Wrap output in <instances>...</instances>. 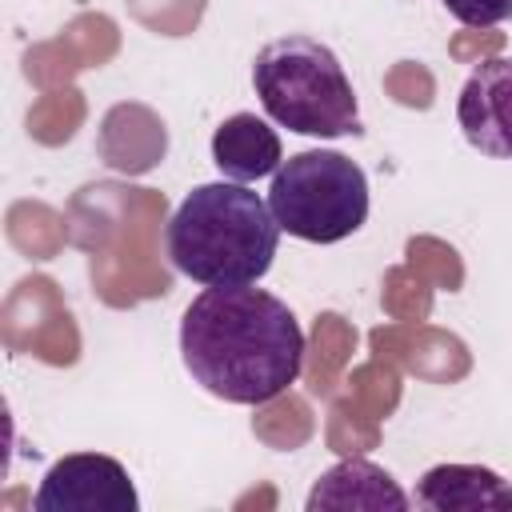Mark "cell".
Listing matches in <instances>:
<instances>
[{"instance_id":"23","label":"cell","mask_w":512,"mask_h":512,"mask_svg":"<svg viewBox=\"0 0 512 512\" xmlns=\"http://www.w3.org/2000/svg\"><path fill=\"white\" fill-rule=\"evenodd\" d=\"M128 16L156 36H192L204 20L208 0H124Z\"/></svg>"},{"instance_id":"6","label":"cell","mask_w":512,"mask_h":512,"mask_svg":"<svg viewBox=\"0 0 512 512\" xmlns=\"http://www.w3.org/2000/svg\"><path fill=\"white\" fill-rule=\"evenodd\" d=\"M4 348L16 356H36L52 368H72L80 360V328L52 276H24L12 284L0 308Z\"/></svg>"},{"instance_id":"3","label":"cell","mask_w":512,"mask_h":512,"mask_svg":"<svg viewBox=\"0 0 512 512\" xmlns=\"http://www.w3.org/2000/svg\"><path fill=\"white\" fill-rule=\"evenodd\" d=\"M280 224L244 184H200L168 220V260L200 284H252L272 268Z\"/></svg>"},{"instance_id":"12","label":"cell","mask_w":512,"mask_h":512,"mask_svg":"<svg viewBox=\"0 0 512 512\" xmlns=\"http://www.w3.org/2000/svg\"><path fill=\"white\" fill-rule=\"evenodd\" d=\"M416 504L432 508V512L512 508V484L480 464H436L420 476Z\"/></svg>"},{"instance_id":"16","label":"cell","mask_w":512,"mask_h":512,"mask_svg":"<svg viewBox=\"0 0 512 512\" xmlns=\"http://www.w3.org/2000/svg\"><path fill=\"white\" fill-rule=\"evenodd\" d=\"M252 432L260 444L276 448V452H292V448H304L316 432V416L308 408L304 396H292V392H280L264 404H256V416H252Z\"/></svg>"},{"instance_id":"27","label":"cell","mask_w":512,"mask_h":512,"mask_svg":"<svg viewBox=\"0 0 512 512\" xmlns=\"http://www.w3.org/2000/svg\"><path fill=\"white\" fill-rule=\"evenodd\" d=\"M444 8L468 28H492L512 16V0H444Z\"/></svg>"},{"instance_id":"2","label":"cell","mask_w":512,"mask_h":512,"mask_svg":"<svg viewBox=\"0 0 512 512\" xmlns=\"http://www.w3.org/2000/svg\"><path fill=\"white\" fill-rule=\"evenodd\" d=\"M168 200L128 180H92L64 208L68 244L88 256L92 292L108 308H136L172 292V268L160 256Z\"/></svg>"},{"instance_id":"17","label":"cell","mask_w":512,"mask_h":512,"mask_svg":"<svg viewBox=\"0 0 512 512\" xmlns=\"http://www.w3.org/2000/svg\"><path fill=\"white\" fill-rule=\"evenodd\" d=\"M84 116H88V100H84V92L80 88H52V92H44L32 108H28V136L36 140V144H44V148H60V144H68L76 132H80V124H84Z\"/></svg>"},{"instance_id":"1","label":"cell","mask_w":512,"mask_h":512,"mask_svg":"<svg viewBox=\"0 0 512 512\" xmlns=\"http://www.w3.org/2000/svg\"><path fill=\"white\" fill-rule=\"evenodd\" d=\"M192 380L228 404H264L304 372V332L292 308L248 284H208L180 320Z\"/></svg>"},{"instance_id":"9","label":"cell","mask_w":512,"mask_h":512,"mask_svg":"<svg viewBox=\"0 0 512 512\" xmlns=\"http://www.w3.org/2000/svg\"><path fill=\"white\" fill-rule=\"evenodd\" d=\"M456 120L476 152L512 160V56L476 64V72L460 88Z\"/></svg>"},{"instance_id":"15","label":"cell","mask_w":512,"mask_h":512,"mask_svg":"<svg viewBox=\"0 0 512 512\" xmlns=\"http://www.w3.org/2000/svg\"><path fill=\"white\" fill-rule=\"evenodd\" d=\"M4 232H8V244L20 256H28V260H52L64 248V240H68L64 216L52 204H44V200H16V204H8Z\"/></svg>"},{"instance_id":"18","label":"cell","mask_w":512,"mask_h":512,"mask_svg":"<svg viewBox=\"0 0 512 512\" xmlns=\"http://www.w3.org/2000/svg\"><path fill=\"white\" fill-rule=\"evenodd\" d=\"M324 440H328V448L336 456H364V452H372L380 444V416H372L352 396H332Z\"/></svg>"},{"instance_id":"20","label":"cell","mask_w":512,"mask_h":512,"mask_svg":"<svg viewBox=\"0 0 512 512\" xmlns=\"http://www.w3.org/2000/svg\"><path fill=\"white\" fill-rule=\"evenodd\" d=\"M380 304H384V312L392 320L420 324V320L432 316V284L412 264H396L380 280Z\"/></svg>"},{"instance_id":"24","label":"cell","mask_w":512,"mask_h":512,"mask_svg":"<svg viewBox=\"0 0 512 512\" xmlns=\"http://www.w3.org/2000/svg\"><path fill=\"white\" fill-rule=\"evenodd\" d=\"M80 68H84V64L76 60V52H72L60 36H56V40H40V44H32V48L24 52V76H28V84H36V88H44V92L68 88Z\"/></svg>"},{"instance_id":"8","label":"cell","mask_w":512,"mask_h":512,"mask_svg":"<svg viewBox=\"0 0 512 512\" xmlns=\"http://www.w3.org/2000/svg\"><path fill=\"white\" fill-rule=\"evenodd\" d=\"M368 348H372V356L392 360L396 368H404V372H412L416 380H428V384H456L472 372L468 344L456 332L424 324V320L420 324L396 320V324L372 328Z\"/></svg>"},{"instance_id":"22","label":"cell","mask_w":512,"mask_h":512,"mask_svg":"<svg viewBox=\"0 0 512 512\" xmlns=\"http://www.w3.org/2000/svg\"><path fill=\"white\" fill-rule=\"evenodd\" d=\"M404 264H412L432 288H444V292H460L464 288V260L440 236H412L404 244Z\"/></svg>"},{"instance_id":"13","label":"cell","mask_w":512,"mask_h":512,"mask_svg":"<svg viewBox=\"0 0 512 512\" xmlns=\"http://www.w3.org/2000/svg\"><path fill=\"white\" fill-rule=\"evenodd\" d=\"M212 160L236 184L260 180V176H268V172L280 168V136L264 120H256L252 112H236V116H228L216 128V136H212Z\"/></svg>"},{"instance_id":"11","label":"cell","mask_w":512,"mask_h":512,"mask_svg":"<svg viewBox=\"0 0 512 512\" xmlns=\"http://www.w3.org/2000/svg\"><path fill=\"white\" fill-rule=\"evenodd\" d=\"M320 508H368V512H380V508H408V496L400 492V484L376 468L372 460L364 456H344L336 468H328L312 492H308V512H320Z\"/></svg>"},{"instance_id":"10","label":"cell","mask_w":512,"mask_h":512,"mask_svg":"<svg viewBox=\"0 0 512 512\" xmlns=\"http://www.w3.org/2000/svg\"><path fill=\"white\" fill-rule=\"evenodd\" d=\"M96 152L112 172L144 176L152 172L168 152V128L156 108L140 100H120L104 112L96 132Z\"/></svg>"},{"instance_id":"21","label":"cell","mask_w":512,"mask_h":512,"mask_svg":"<svg viewBox=\"0 0 512 512\" xmlns=\"http://www.w3.org/2000/svg\"><path fill=\"white\" fill-rule=\"evenodd\" d=\"M344 384H348V396H352L356 404H364V408H368L372 416H380V420L396 412L400 392H404L400 368H396L392 360H380V356H372L368 364H356Z\"/></svg>"},{"instance_id":"19","label":"cell","mask_w":512,"mask_h":512,"mask_svg":"<svg viewBox=\"0 0 512 512\" xmlns=\"http://www.w3.org/2000/svg\"><path fill=\"white\" fill-rule=\"evenodd\" d=\"M60 40L76 52L84 68H100L120 52V28L104 12H80L60 28Z\"/></svg>"},{"instance_id":"4","label":"cell","mask_w":512,"mask_h":512,"mask_svg":"<svg viewBox=\"0 0 512 512\" xmlns=\"http://www.w3.org/2000/svg\"><path fill=\"white\" fill-rule=\"evenodd\" d=\"M252 84L264 112L300 136L360 132L352 80L336 52L312 36H280L256 52Z\"/></svg>"},{"instance_id":"26","label":"cell","mask_w":512,"mask_h":512,"mask_svg":"<svg viewBox=\"0 0 512 512\" xmlns=\"http://www.w3.org/2000/svg\"><path fill=\"white\" fill-rule=\"evenodd\" d=\"M500 48H504V32H492V28H464V32H456V36L448 40L452 60H460V64L492 60Z\"/></svg>"},{"instance_id":"7","label":"cell","mask_w":512,"mask_h":512,"mask_svg":"<svg viewBox=\"0 0 512 512\" xmlns=\"http://www.w3.org/2000/svg\"><path fill=\"white\" fill-rule=\"evenodd\" d=\"M36 512H136L140 496L120 460L104 452H72L44 472L32 500Z\"/></svg>"},{"instance_id":"14","label":"cell","mask_w":512,"mask_h":512,"mask_svg":"<svg viewBox=\"0 0 512 512\" xmlns=\"http://www.w3.org/2000/svg\"><path fill=\"white\" fill-rule=\"evenodd\" d=\"M352 352H356V328L340 312H320L312 320V332H308V344H304V384H308V392L332 400Z\"/></svg>"},{"instance_id":"25","label":"cell","mask_w":512,"mask_h":512,"mask_svg":"<svg viewBox=\"0 0 512 512\" xmlns=\"http://www.w3.org/2000/svg\"><path fill=\"white\" fill-rule=\"evenodd\" d=\"M384 92H388L396 104L424 112V108H432V100H436V76H432L420 60H396V64L384 72Z\"/></svg>"},{"instance_id":"5","label":"cell","mask_w":512,"mask_h":512,"mask_svg":"<svg viewBox=\"0 0 512 512\" xmlns=\"http://www.w3.org/2000/svg\"><path fill=\"white\" fill-rule=\"evenodd\" d=\"M268 208L288 236H300L308 244H336L364 224L368 180L344 152L308 148L276 168Z\"/></svg>"}]
</instances>
